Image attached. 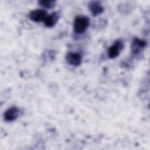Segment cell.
I'll use <instances>...</instances> for the list:
<instances>
[{
    "label": "cell",
    "instance_id": "obj_6",
    "mask_svg": "<svg viewBox=\"0 0 150 150\" xmlns=\"http://www.w3.org/2000/svg\"><path fill=\"white\" fill-rule=\"evenodd\" d=\"M20 114V110L17 107H11L5 111L4 114V120L7 122H12L16 120Z\"/></svg>",
    "mask_w": 150,
    "mask_h": 150
},
{
    "label": "cell",
    "instance_id": "obj_2",
    "mask_svg": "<svg viewBox=\"0 0 150 150\" xmlns=\"http://www.w3.org/2000/svg\"><path fill=\"white\" fill-rule=\"evenodd\" d=\"M146 42L138 38L133 39L131 44V52L133 56L138 55L146 47Z\"/></svg>",
    "mask_w": 150,
    "mask_h": 150
},
{
    "label": "cell",
    "instance_id": "obj_7",
    "mask_svg": "<svg viewBox=\"0 0 150 150\" xmlns=\"http://www.w3.org/2000/svg\"><path fill=\"white\" fill-rule=\"evenodd\" d=\"M88 8L93 16L101 14L104 10L101 3L98 1H92L88 3Z\"/></svg>",
    "mask_w": 150,
    "mask_h": 150
},
{
    "label": "cell",
    "instance_id": "obj_3",
    "mask_svg": "<svg viewBox=\"0 0 150 150\" xmlns=\"http://www.w3.org/2000/svg\"><path fill=\"white\" fill-rule=\"evenodd\" d=\"M124 48L122 41L117 40L110 46L108 50V56L110 59H114L118 57Z\"/></svg>",
    "mask_w": 150,
    "mask_h": 150
},
{
    "label": "cell",
    "instance_id": "obj_5",
    "mask_svg": "<svg viewBox=\"0 0 150 150\" xmlns=\"http://www.w3.org/2000/svg\"><path fill=\"white\" fill-rule=\"evenodd\" d=\"M68 64L73 66H80L82 62V56L77 52H68L65 57Z\"/></svg>",
    "mask_w": 150,
    "mask_h": 150
},
{
    "label": "cell",
    "instance_id": "obj_1",
    "mask_svg": "<svg viewBox=\"0 0 150 150\" xmlns=\"http://www.w3.org/2000/svg\"><path fill=\"white\" fill-rule=\"evenodd\" d=\"M90 23L89 18L86 16L76 17L73 22V29L76 33L82 34L88 28Z\"/></svg>",
    "mask_w": 150,
    "mask_h": 150
},
{
    "label": "cell",
    "instance_id": "obj_8",
    "mask_svg": "<svg viewBox=\"0 0 150 150\" xmlns=\"http://www.w3.org/2000/svg\"><path fill=\"white\" fill-rule=\"evenodd\" d=\"M60 18V14L57 12H54L52 14L47 15L45 19V25L47 28L53 27L57 22Z\"/></svg>",
    "mask_w": 150,
    "mask_h": 150
},
{
    "label": "cell",
    "instance_id": "obj_9",
    "mask_svg": "<svg viewBox=\"0 0 150 150\" xmlns=\"http://www.w3.org/2000/svg\"><path fill=\"white\" fill-rule=\"evenodd\" d=\"M56 1L55 0H40L38 2L39 5L46 9L53 8L56 5Z\"/></svg>",
    "mask_w": 150,
    "mask_h": 150
},
{
    "label": "cell",
    "instance_id": "obj_4",
    "mask_svg": "<svg viewBox=\"0 0 150 150\" xmlns=\"http://www.w3.org/2000/svg\"><path fill=\"white\" fill-rule=\"evenodd\" d=\"M47 12L42 9H35L32 11L29 15L30 20L35 22H44L47 16Z\"/></svg>",
    "mask_w": 150,
    "mask_h": 150
}]
</instances>
